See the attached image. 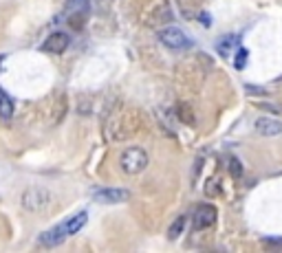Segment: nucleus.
<instances>
[{
	"instance_id": "obj_13",
	"label": "nucleus",
	"mask_w": 282,
	"mask_h": 253,
	"mask_svg": "<svg viewBox=\"0 0 282 253\" xmlns=\"http://www.w3.org/2000/svg\"><path fill=\"white\" fill-rule=\"evenodd\" d=\"M227 163H229V172H232V176H234V179H238V176L242 174L240 161L236 159V156H227Z\"/></svg>"
},
{
	"instance_id": "obj_6",
	"label": "nucleus",
	"mask_w": 282,
	"mask_h": 253,
	"mask_svg": "<svg viewBox=\"0 0 282 253\" xmlns=\"http://www.w3.org/2000/svg\"><path fill=\"white\" fill-rule=\"evenodd\" d=\"M254 130L260 137H278L282 135V121H278L273 117H258L254 123Z\"/></svg>"
},
{
	"instance_id": "obj_16",
	"label": "nucleus",
	"mask_w": 282,
	"mask_h": 253,
	"mask_svg": "<svg viewBox=\"0 0 282 253\" xmlns=\"http://www.w3.org/2000/svg\"><path fill=\"white\" fill-rule=\"evenodd\" d=\"M93 3H95V9L106 11L108 7H111V3H113V0H93Z\"/></svg>"
},
{
	"instance_id": "obj_9",
	"label": "nucleus",
	"mask_w": 282,
	"mask_h": 253,
	"mask_svg": "<svg viewBox=\"0 0 282 253\" xmlns=\"http://www.w3.org/2000/svg\"><path fill=\"white\" fill-rule=\"evenodd\" d=\"M86 223H88V214L86 212H80V214H75L73 218H68L66 223H64V229L68 231V236H73V233H78L80 229H84Z\"/></svg>"
},
{
	"instance_id": "obj_12",
	"label": "nucleus",
	"mask_w": 282,
	"mask_h": 253,
	"mask_svg": "<svg viewBox=\"0 0 282 253\" xmlns=\"http://www.w3.org/2000/svg\"><path fill=\"white\" fill-rule=\"evenodd\" d=\"M234 47H238V37L227 35V37H223V40L219 42V53L221 55H229V51H232Z\"/></svg>"
},
{
	"instance_id": "obj_17",
	"label": "nucleus",
	"mask_w": 282,
	"mask_h": 253,
	"mask_svg": "<svg viewBox=\"0 0 282 253\" xmlns=\"http://www.w3.org/2000/svg\"><path fill=\"white\" fill-rule=\"evenodd\" d=\"M88 0H68V9H78V7H84Z\"/></svg>"
},
{
	"instance_id": "obj_5",
	"label": "nucleus",
	"mask_w": 282,
	"mask_h": 253,
	"mask_svg": "<svg viewBox=\"0 0 282 253\" xmlns=\"http://www.w3.org/2000/svg\"><path fill=\"white\" fill-rule=\"evenodd\" d=\"M219 218V212H216L214 205H201L198 209L194 212V229H209L211 225L216 223Z\"/></svg>"
},
{
	"instance_id": "obj_1",
	"label": "nucleus",
	"mask_w": 282,
	"mask_h": 253,
	"mask_svg": "<svg viewBox=\"0 0 282 253\" xmlns=\"http://www.w3.org/2000/svg\"><path fill=\"white\" fill-rule=\"evenodd\" d=\"M53 198L55 196L51 194V189H47V187H27L20 196V205H22V209L38 214V212L49 209Z\"/></svg>"
},
{
	"instance_id": "obj_11",
	"label": "nucleus",
	"mask_w": 282,
	"mask_h": 253,
	"mask_svg": "<svg viewBox=\"0 0 282 253\" xmlns=\"http://www.w3.org/2000/svg\"><path fill=\"white\" fill-rule=\"evenodd\" d=\"M185 220H188V216H179L174 223L168 227V238H170V240H177V238L183 233V229H185Z\"/></svg>"
},
{
	"instance_id": "obj_4",
	"label": "nucleus",
	"mask_w": 282,
	"mask_h": 253,
	"mask_svg": "<svg viewBox=\"0 0 282 253\" xmlns=\"http://www.w3.org/2000/svg\"><path fill=\"white\" fill-rule=\"evenodd\" d=\"M159 40H161L163 47H168V49H185V47H190V37L183 33L181 29H177V27H165L159 31Z\"/></svg>"
},
{
	"instance_id": "obj_2",
	"label": "nucleus",
	"mask_w": 282,
	"mask_h": 253,
	"mask_svg": "<svg viewBox=\"0 0 282 253\" xmlns=\"http://www.w3.org/2000/svg\"><path fill=\"white\" fill-rule=\"evenodd\" d=\"M119 167H121V172H126L130 176L141 174L146 167H148V154H146V150L139 148V145L126 148L119 156Z\"/></svg>"
},
{
	"instance_id": "obj_15",
	"label": "nucleus",
	"mask_w": 282,
	"mask_h": 253,
	"mask_svg": "<svg viewBox=\"0 0 282 253\" xmlns=\"http://www.w3.org/2000/svg\"><path fill=\"white\" fill-rule=\"evenodd\" d=\"M245 91H247V93H252V95H258V97H265V95H267L265 88H260V86H252V84H247V86H245Z\"/></svg>"
},
{
	"instance_id": "obj_8",
	"label": "nucleus",
	"mask_w": 282,
	"mask_h": 253,
	"mask_svg": "<svg viewBox=\"0 0 282 253\" xmlns=\"http://www.w3.org/2000/svg\"><path fill=\"white\" fill-rule=\"evenodd\" d=\"M66 236H68V231L64 229V225H57V227H53V229L44 231L42 236L38 238V242H40L42 246H57L66 240Z\"/></svg>"
},
{
	"instance_id": "obj_3",
	"label": "nucleus",
	"mask_w": 282,
	"mask_h": 253,
	"mask_svg": "<svg viewBox=\"0 0 282 253\" xmlns=\"http://www.w3.org/2000/svg\"><path fill=\"white\" fill-rule=\"evenodd\" d=\"M93 198L104 205H121V202L130 200V192L124 187H99L93 189Z\"/></svg>"
},
{
	"instance_id": "obj_7",
	"label": "nucleus",
	"mask_w": 282,
	"mask_h": 253,
	"mask_svg": "<svg viewBox=\"0 0 282 253\" xmlns=\"http://www.w3.org/2000/svg\"><path fill=\"white\" fill-rule=\"evenodd\" d=\"M68 35L62 33V31H55V33H51L47 40L42 44V51H47V53H53V55H62L64 51L68 49Z\"/></svg>"
},
{
	"instance_id": "obj_10",
	"label": "nucleus",
	"mask_w": 282,
	"mask_h": 253,
	"mask_svg": "<svg viewBox=\"0 0 282 253\" xmlns=\"http://www.w3.org/2000/svg\"><path fill=\"white\" fill-rule=\"evenodd\" d=\"M11 115H14V101L0 88V119H11Z\"/></svg>"
},
{
	"instance_id": "obj_14",
	"label": "nucleus",
	"mask_w": 282,
	"mask_h": 253,
	"mask_svg": "<svg viewBox=\"0 0 282 253\" xmlns=\"http://www.w3.org/2000/svg\"><path fill=\"white\" fill-rule=\"evenodd\" d=\"M245 60H247V49H242V47H238V53H236L234 66H236V68H245Z\"/></svg>"
}]
</instances>
